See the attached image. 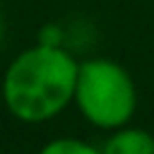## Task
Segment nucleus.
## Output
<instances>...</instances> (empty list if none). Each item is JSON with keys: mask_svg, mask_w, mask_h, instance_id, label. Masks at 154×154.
Listing matches in <instances>:
<instances>
[{"mask_svg": "<svg viewBox=\"0 0 154 154\" xmlns=\"http://www.w3.org/2000/svg\"><path fill=\"white\" fill-rule=\"evenodd\" d=\"M75 58L55 43L22 51L2 77V101L24 123H43L75 99Z\"/></svg>", "mask_w": 154, "mask_h": 154, "instance_id": "obj_1", "label": "nucleus"}, {"mask_svg": "<svg viewBox=\"0 0 154 154\" xmlns=\"http://www.w3.org/2000/svg\"><path fill=\"white\" fill-rule=\"evenodd\" d=\"M75 101L82 116L103 130L123 128L135 113L137 94L130 75L113 60L94 58L79 63Z\"/></svg>", "mask_w": 154, "mask_h": 154, "instance_id": "obj_2", "label": "nucleus"}, {"mask_svg": "<svg viewBox=\"0 0 154 154\" xmlns=\"http://www.w3.org/2000/svg\"><path fill=\"white\" fill-rule=\"evenodd\" d=\"M101 154H154V135L142 128H116L103 142Z\"/></svg>", "mask_w": 154, "mask_h": 154, "instance_id": "obj_3", "label": "nucleus"}, {"mask_svg": "<svg viewBox=\"0 0 154 154\" xmlns=\"http://www.w3.org/2000/svg\"><path fill=\"white\" fill-rule=\"evenodd\" d=\"M38 154H101V149L91 147L89 142L75 140V137H60L48 142Z\"/></svg>", "mask_w": 154, "mask_h": 154, "instance_id": "obj_4", "label": "nucleus"}, {"mask_svg": "<svg viewBox=\"0 0 154 154\" xmlns=\"http://www.w3.org/2000/svg\"><path fill=\"white\" fill-rule=\"evenodd\" d=\"M0 154H2V152H0Z\"/></svg>", "mask_w": 154, "mask_h": 154, "instance_id": "obj_5", "label": "nucleus"}]
</instances>
